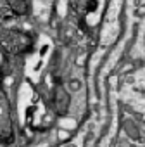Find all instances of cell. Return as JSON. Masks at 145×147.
<instances>
[{
  "label": "cell",
  "instance_id": "3957f363",
  "mask_svg": "<svg viewBox=\"0 0 145 147\" xmlns=\"http://www.w3.org/2000/svg\"><path fill=\"white\" fill-rule=\"evenodd\" d=\"M5 2H7L9 9H12L16 14L24 16V14H28V11H30V7H28V2H26V0H5Z\"/></svg>",
  "mask_w": 145,
  "mask_h": 147
},
{
  "label": "cell",
  "instance_id": "7a4b0ae2",
  "mask_svg": "<svg viewBox=\"0 0 145 147\" xmlns=\"http://www.w3.org/2000/svg\"><path fill=\"white\" fill-rule=\"evenodd\" d=\"M12 119H11V109L7 95L0 87V142H12Z\"/></svg>",
  "mask_w": 145,
  "mask_h": 147
},
{
  "label": "cell",
  "instance_id": "6da1fadb",
  "mask_svg": "<svg viewBox=\"0 0 145 147\" xmlns=\"http://www.w3.org/2000/svg\"><path fill=\"white\" fill-rule=\"evenodd\" d=\"M0 47H4L9 52H21L28 47V38L23 33L7 30L0 24Z\"/></svg>",
  "mask_w": 145,
  "mask_h": 147
}]
</instances>
